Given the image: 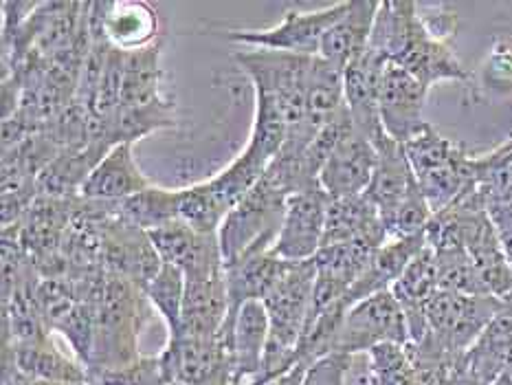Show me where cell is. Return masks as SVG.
<instances>
[{
  "label": "cell",
  "instance_id": "7402d4cb",
  "mask_svg": "<svg viewBox=\"0 0 512 385\" xmlns=\"http://www.w3.org/2000/svg\"><path fill=\"white\" fill-rule=\"evenodd\" d=\"M381 3L376 0H348L343 16L328 29L321 42L319 58L345 71L370 47L376 14Z\"/></svg>",
  "mask_w": 512,
  "mask_h": 385
},
{
  "label": "cell",
  "instance_id": "d6986e66",
  "mask_svg": "<svg viewBox=\"0 0 512 385\" xmlns=\"http://www.w3.org/2000/svg\"><path fill=\"white\" fill-rule=\"evenodd\" d=\"M464 249L471 256L477 273H480L486 293L497 297V300L512 297V264L502 242H499L488 209H482L473 216L469 229H466Z\"/></svg>",
  "mask_w": 512,
  "mask_h": 385
},
{
  "label": "cell",
  "instance_id": "f1b7e54d",
  "mask_svg": "<svg viewBox=\"0 0 512 385\" xmlns=\"http://www.w3.org/2000/svg\"><path fill=\"white\" fill-rule=\"evenodd\" d=\"M383 245L385 242L376 240H350L337 242V245H324L315 256L317 280L335 286V289L348 295L352 284L359 280V275L365 271L376 249Z\"/></svg>",
  "mask_w": 512,
  "mask_h": 385
},
{
  "label": "cell",
  "instance_id": "e0dca14e",
  "mask_svg": "<svg viewBox=\"0 0 512 385\" xmlns=\"http://www.w3.org/2000/svg\"><path fill=\"white\" fill-rule=\"evenodd\" d=\"M218 337L225 341L233 357L236 385H255L260 377L266 344H269V315L264 302H247L231 324L222 326Z\"/></svg>",
  "mask_w": 512,
  "mask_h": 385
},
{
  "label": "cell",
  "instance_id": "52a82bcc",
  "mask_svg": "<svg viewBox=\"0 0 512 385\" xmlns=\"http://www.w3.org/2000/svg\"><path fill=\"white\" fill-rule=\"evenodd\" d=\"M502 304L504 300L491 295L438 291L425 311L427 335L451 355L464 357Z\"/></svg>",
  "mask_w": 512,
  "mask_h": 385
},
{
  "label": "cell",
  "instance_id": "f546056e",
  "mask_svg": "<svg viewBox=\"0 0 512 385\" xmlns=\"http://www.w3.org/2000/svg\"><path fill=\"white\" fill-rule=\"evenodd\" d=\"M163 69H161V42L137 51H126L124 88H121L119 108L146 106L165 97L161 93Z\"/></svg>",
  "mask_w": 512,
  "mask_h": 385
},
{
  "label": "cell",
  "instance_id": "83f0119b",
  "mask_svg": "<svg viewBox=\"0 0 512 385\" xmlns=\"http://www.w3.org/2000/svg\"><path fill=\"white\" fill-rule=\"evenodd\" d=\"M350 240H389L381 214L365 194L330 198L324 245H337V242Z\"/></svg>",
  "mask_w": 512,
  "mask_h": 385
},
{
  "label": "cell",
  "instance_id": "ba28073f",
  "mask_svg": "<svg viewBox=\"0 0 512 385\" xmlns=\"http://www.w3.org/2000/svg\"><path fill=\"white\" fill-rule=\"evenodd\" d=\"M383 344H409L407 317L392 291L365 297V300L348 308L339 330L335 352L359 357Z\"/></svg>",
  "mask_w": 512,
  "mask_h": 385
},
{
  "label": "cell",
  "instance_id": "4dcf8cb0",
  "mask_svg": "<svg viewBox=\"0 0 512 385\" xmlns=\"http://www.w3.org/2000/svg\"><path fill=\"white\" fill-rule=\"evenodd\" d=\"M117 214L143 231H154L181 218V190L150 185L146 190L117 203Z\"/></svg>",
  "mask_w": 512,
  "mask_h": 385
},
{
  "label": "cell",
  "instance_id": "2e32d148",
  "mask_svg": "<svg viewBox=\"0 0 512 385\" xmlns=\"http://www.w3.org/2000/svg\"><path fill=\"white\" fill-rule=\"evenodd\" d=\"M376 161V143L354 128L324 163L319 172V185L330 198L361 196L372 183Z\"/></svg>",
  "mask_w": 512,
  "mask_h": 385
},
{
  "label": "cell",
  "instance_id": "7a4b0ae2",
  "mask_svg": "<svg viewBox=\"0 0 512 385\" xmlns=\"http://www.w3.org/2000/svg\"><path fill=\"white\" fill-rule=\"evenodd\" d=\"M315 278V260L291 262V267L262 300L269 315V344H266L262 370L255 385L271 383L299 366L297 344L302 339L310 304H313Z\"/></svg>",
  "mask_w": 512,
  "mask_h": 385
},
{
  "label": "cell",
  "instance_id": "603a6c76",
  "mask_svg": "<svg viewBox=\"0 0 512 385\" xmlns=\"http://www.w3.org/2000/svg\"><path fill=\"white\" fill-rule=\"evenodd\" d=\"M229 317V291L225 273L185 280L181 333L187 337H218ZM176 335V337H178Z\"/></svg>",
  "mask_w": 512,
  "mask_h": 385
},
{
  "label": "cell",
  "instance_id": "d590c367",
  "mask_svg": "<svg viewBox=\"0 0 512 385\" xmlns=\"http://www.w3.org/2000/svg\"><path fill=\"white\" fill-rule=\"evenodd\" d=\"M86 385H168L161 357L141 355L121 368H86Z\"/></svg>",
  "mask_w": 512,
  "mask_h": 385
},
{
  "label": "cell",
  "instance_id": "74e56055",
  "mask_svg": "<svg viewBox=\"0 0 512 385\" xmlns=\"http://www.w3.org/2000/svg\"><path fill=\"white\" fill-rule=\"evenodd\" d=\"M352 363L354 357L332 352V355L319 359L313 366L306 368L304 385H345L348 383Z\"/></svg>",
  "mask_w": 512,
  "mask_h": 385
},
{
  "label": "cell",
  "instance_id": "ac0fdd59",
  "mask_svg": "<svg viewBox=\"0 0 512 385\" xmlns=\"http://www.w3.org/2000/svg\"><path fill=\"white\" fill-rule=\"evenodd\" d=\"M150 185L135 159V143H119L88 174L80 196L95 203H121Z\"/></svg>",
  "mask_w": 512,
  "mask_h": 385
},
{
  "label": "cell",
  "instance_id": "6da1fadb",
  "mask_svg": "<svg viewBox=\"0 0 512 385\" xmlns=\"http://www.w3.org/2000/svg\"><path fill=\"white\" fill-rule=\"evenodd\" d=\"M370 47L433 88L440 82L471 84L473 75L447 42L433 36L414 0H385L378 7Z\"/></svg>",
  "mask_w": 512,
  "mask_h": 385
},
{
  "label": "cell",
  "instance_id": "5b68a950",
  "mask_svg": "<svg viewBox=\"0 0 512 385\" xmlns=\"http://www.w3.org/2000/svg\"><path fill=\"white\" fill-rule=\"evenodd\" d=\"M288 194L269 176L231 209L218 231L220 251L225 264L238 262L255 253L271 251L282 229Z\"/></svg>",
  "mask_w": 512,
  "mask_h": 385
},
{
  "label": "cell",
  "instance_id": "9a60e30c",
  "mask_svg": "<svg viewBox=\"0 0 512 385\" xmlns=\"http://www.w3.org/2000/svg\"><path fill=\"white\" fill-rule=\"evenodd\" d=\"M387 60L381 53L367 47V51L356 58L343 71V95L345 106L350 110L354 128L370 141L385 137L378 115V97H381V82Z\"/></svg>",
  "mask_w": 512,
  "mask_h": 385
},
{
  "label": "cell",
  "instance_id": "60d3db41",
  "mask_svg": "<svg viewBox=\"0 0 512 385\" xmlns=\"http://www.w3.org/2000/svg\"><path fill=\"white\" fill-rule=\"evenodd\" d=\"M304 374H306V366L299 363V366H295L293 370H288L286 374H282V377H277L266 385H304Z\"/></svg>",
  "mask_w": 512,
  "mask_h": 385
},
{
  "label": "cell",
  "instance_id": "ffe728a7",
  "mask_svg": "<svg viewBox=\"0 0 512 385\" xmlns=\"http://www.w3.org/2000/svg\"><path fill=\"white\" fill-rule=\"evenodd\" d=\"M91 11L102 25L104 38L119 51H137L159 42L157 9L137 0L91 3Z\"/></svg>",
  "mask_w": 512,
  "mask_h": 385
},
{
  "label": "cell",
  "instance_id": "277c9868",
  "mask_svg": "<svg viewBox=\"0 0 512 385\" xmlns=\"http://www.w3.org/2000/svg\"><path fill=\"white\" fill-rule=\"evenodd\" d=\"M405 154L431 212L449 207L475 185V154L427 124L405 143Z\"/></svg>",
  "mask_w": 512,
  "mask_h": 385
},
{
  "label": "cell",
  "instance_id": "8d00e7d4",
  "mask_svg": "<svg viewBox=\"0 0 512 385\" xmlns=\"http://www.w3.org/2000/svg\"><path fill=\"white\" fill-rule=\"evenodd\" d=\"M482 88L495 95L512 93V40H497L482 64Z\"/></svg>",
  "mask_w": 512,
  "mask_h": 385
},
{
  "label": "cell",
  "instance_id": "4316f807",
  "mask_svg": "<svg viewBox=\"0 0 512 385\" xmlns=\"http://www.w3.org/2000/svg\"><path fill=\"white\" fill-rule=\"evenodd\" d=\"M3 361H9L18 372L33 379L60 381V383H86V366L80 359L66 357L53 344L51 337L27 344H3Z\"/></svg>",
  "mask_w": 512,
  "mask_h": 385
},
{
  "label": "cell",
  "instance_id": "3957f363",
  "mask_svg": "<svg viewBox=\"0 0 512 385\" xmlns=\"http://www.w3.org/2000/svg\"><path fill=\"white\" fill-rule=\"evenodd\" d=\"M154 308L135 282L106 271L102 297L97 302L95 337L86 368H121L141 357L139 333L150 322Z\"/></svg>",
  "mask_w": 512,
  "mask_h": 385
},
{
  "label": "cell",
  "instance_id": "8992f818",
  "mask_svg": "<svg viewBox=\"0 0 512 385\" xmlns=\"http://www.w3.org/2000/svg\"><path fill=\"white\" fill-rule=\"evenodd\" d=\"M240 71L249 77L255 93L271 97L282 108L288 126L295 128L306 119V84L313 58L271 49L244 47L233 53Z\"/></svg>",
  "mask_w": 512,
  "mask_h": 385
},
{
  "label": "cell",
  "instance_id": "d6a6232c",
  "mask_svg": "<svg viewBox=\"0 0 512 385\" xmlns=\"http://www.w3.org/2000/svg\"><path fill=\"white\" fill-rule=\"evenodd\" d=\"M146 297L152 308L161 315L170 330V337L181 333V315H183V297H185V275L172 264H165L148 286Z\"/></svg>",
  "mask_w": 512,
  "mask_h": 385
},
{
  "label": "cell",
  "instance_id": "d4e9b609",
  "mask_svg": "<svg viewBox=\"0 0 512 385\" xmlns=\"http://www.w3.org/2000/svg\"><path fill=\"white\" fill-rule=\"evenodd\" d=\"M425 247V236L387 240L383 247L376 249L372 260L367 262L365 271L359 275V280L352 284L345 302H348V306H354L356 302L365 300V297L392 291V286L400 280V275L405 273L409 262Z\"/></svg>",
  "mask_w": 512,
  "mask_h": 385
},
{
  "label": "cell",
  "instance_id": "e575fe53",
  "mask_svg": "<svg viewBox=\"0 0 512 385\" xmlns=\"http://www.w3.org/2000/svg\"><path fill=\"white\" fill-rule=\"evenodd\" d=\"M436 262H438L440 291H451V293H462V295H488L480 280V273H477L475 264L469 253H466V249L440 251L436 253Z\"/></svg>",
  "mask_w": 512,
  "mask_h": 385
},
{
  "label": "cell",
  "instance_id": "f35d334b",
  "mask_svg": "<svg viewBox=\"0 0 512 385\" xmlns=\"http://www.w3.org/2000/svg\"><path fill=\"white\" fill-rule=\"evenodd\" d=\"M493 218V225L497 229V236L499 242H502V247L506 251V256L512 264V209H502V207H493L488 209Z\"/></svg>",
  "mask_w": 512,
  "mask_h": 385
},
{
  "label": "cell",
  "instance_id": "4fadbf2b",
  "mask_svg": "<svg viewBox=\"0 0 512 385\" xmlns=\"http://www.w3.org/2000/svg\"><path fill=\"white\" fill-rule=\"evenodd\" d=\"M102 260L106 271L124 275L143 291L157 278V273L163 267V260L159 251L154 249L148 231L130 225L128 220L121 218L117 214V203L104 220Z\"/></svg>",
  "mask_w": 512,
  "mask_h": 385
},
{
  "label": "cell",
  "instance_id": "30bf717a",
  "mask_svg": "<svg viewBox=\"0 0 512 385\" xmlns=\"http://www.w3.org/2000/svg\"><path fill=\"white\" fill-rule=\"evenodd\" d=\"M159 357L165 383L236 385L231 350L220 337H170Z\"/></svg>",
  "mask_w": 512,
  "mask_h": 385
},
{
  "label": "cell",
  "instance_id": "7c38bea8",
  "mask_svg": "<svg viewBox=\"0 0 512 385\" xmlns=\"http://www.w3.org/2000/svg\"><path fill=\"white\" fill-rule=\"evenodd\" d=\"M429 91L431 88L405 71L403 66L387 62L381 97H378V115H381V126L389 139L405 146L427 128L425 104Z\"/></svg>",
  "mask_w": 512,
  "mask_h": 385
},
{
  "label": "cell",
  "instance_id": "9c48e42d",
  "mask_svg": "<svg viewBox=\"0 0 512 385\" xmlns=\"http://www.w3.org/2000/svg\"><path fill=\"white\" fill-rule=\"evenodd\" d=\"M348 3H335L313 11L286 9L282 20L269 29H240L229 31V40L240 47L271 49L291 55L315 58L321 51V42L328 29L343 16Z\"/></svg>",
  "mask_w": 512,
  "mask_h": 385
},
{
  "label": "cell",
  "instance_id": "484cf974",
  "mask_svg": "<svg viewBox=\"0 0 512 385\" xmlns=\"http://www.w3.org/2000/svg\"><path fill=\"white\" fill-rule=\"evenodd\" d=\"M288 267H291V262L277 258L271 251L225 264L229 291V317L225 326L236 319L238 311L247 302H262Z\"/></svg>",
  "mask_w": 512,
  "mask_h": 385
},
{
  "label": "cell",
  "instance_id": "cb8c5ba5",
  "mask_svg": "<svg viewBox=\"0 0 512 385\" xmlns=\"http://www.w3.org/2000/svg\"><path fill=\"white\" fill-rule=\"evenodd\" d=\"M440 291L438 282V262L436 253L429 247L422 249L418 256L409 262L405 273L392 286V295L403 308L409 326V344L427 335L425 311L433 295Z\"/></svg>",
  "mask_w": 512,
  "mask_h": 385
},
{
  "label": "cell",
  "instance_id": "44dd1931",
  "mask_svg": "<svg viewBox=\"0 0 512 385\" xmlns=\"http://www.w3.org/2000/svg\"><path fill=\"white\" fill-rule=\"evenodd\" d=\"M376 152V170L365 196L374 203L381 220H385L407 201L411 192L418 190V181L409 165L403 143H396L385 135L376 141Z\"/></svg>",
  "mask_w": 512,
  "mask_h": 385
},
{
  "label": "cell",
  "instance_id": "ab89813d",
  "mask_svg": "<svg viewBox=\"0 0 512 385\" xmlns=\"http://www.w3.org/2000/svg\"><path fill=\"white\" fill-rule=\"evenodd\" d=\"M0 385H86V383H60V381H44L33 379L27 374L18 372L9 361H3V374H0Z\"/></svg>",
  "mask_w": 512,
  "mask_h": 385
},
{
  "label": "cell",
  "instance_id": "836d02e7",
  "mask_svg": "<svg viewBox=\"0 0 512 385\" xmlns=\"http://www.w3.org/2000/svg\"><path fill=\"white\" fill-rule=\"evenodd\" d=\"M367 379L370 385H416L407 348L383 344L367 352Z\"/></svg>",
  "mask_w": 512,
  "mask_h": 385
},
{
  "label": "cell",
  "instance_id": "5bb4252c",
  "mask_svg": "<svg viewBox=\"0 0 512 385\" xmlns=\"http://www.w3.org/2000/svg\"><path fill=\"white\" fill-rule=\"evenodd\" d=\"M150 240L161 260L181 271L185 280L225 273V258H222L218 234H200L178 218L150 231Z\"/></svg>",
  "mask_w": 512,
  "mask_h": 385
},
{
  "label": "cell",
  "instance_id": "8fae6325",
  "mask_svg": "<svg viewBox=\"0 0 512 385\" xmlns=\"http://www.w3.org/2000/svg\"><path fill=\"white\" fill-rule=\"evenodd\" d=\"M330 196L319 183L288 196L282 229L271 253L288 262L315 260L324 245Z\"/></svg>",
  "mask_w": 512,
  "mask_h": 385
},
{
  "label": "cell",
  "instance_id": "1f68e13d",
  "mask_svg": "<svg viewBox=\"0 0 512 385\" xmlns=\"http://www.w3.org/2000/svg\"><path fill=\"white\" fill-rule=\"evenodd\" d=\"M475 185L488 209H512V135L493 152L475 157Z\"/></svg>",
  "mask_w": 512,
  "mask_h": 385
}]
</instances>
